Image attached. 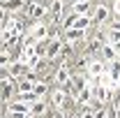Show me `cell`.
I'll list each match as a JSON object with an SVG mask.
<instances>
[{
	"instance_id": "1",
	"label": "cell",
	"mask_w": 120,
	"mask_h": 118,
	"mask_svg": "<svg viewBox=\"0 0 120 118\" xmlns=\"http://www.w3.org/2000/svg\"><path fill=\"white\" fill-rule=\"evenodd\" d=\"M26 32L32 35L37 42H39V39H49V23H44V21H35L32 26L26 28Z\"/></svg>"
},
{
	"instance_id": "2",
	"label": "cell",
	"mask_w": 120,
	"mask_h": 118,
	"mask_svg": "<svg viewBox=\"0 0 120 118\" xmlns=\"http://www.w3.org/2000/svg\"><path fill=\"white\" fill-rule=\"evenodd\" d=\"M86 32H88V30H79V28L62 30V39H65V44H76V42H86V39H88V37H86Z\"/></svg>"
},
{
	"instance_id": "3",
	"label": "cell",
	"mask_w": 120,
	"mask_h": 118,
	"mask_svg": "<svg viewBox=\"0 0 120 118\" xmlns=\"http://www.w3.org/2000/svg\"><path fill=\"white\" fill-rule=\"evenodd\" d=\"M46 111H49V104H46L44 97H37L30 102V114L35 118H46Z\"/></svg>"
},
{
	"instance_id": "4",
	"label": "cell",
	"mask_w": 120,
	"mask_h": 118,
	"mask_svg": "<svg viewBox=\"0 0 120 118\" xmlns=\"http://www.w3.org/2000/svg\"><path fill=\"white\" fill-rule=\"evenodd\" d=\"M92 23H97V26H104L106 21H109V7H106L104 2H99L95 9H92Z\"/></svg>"
},
{
	"instance_id": "5",
	"label": "cell",
	"mask_w": 120,
	"mask_h": 118,
	"mask_svg": "<svg viewBox=\"0 0 120 118\" xmlns=\"http://www.w3.org/2000/svg\"><path fill=\"white\" fill-rule=\"evenodd\" d=\"M99 58H104L106 63H113V60H120V51H118L113 44L104 42V46L99 49Z\"/></svg>"
},
{
	"instance_id": "6",
	"label": "cell",
	"mask_w": 120,
	"mask_h": 118,
	"mask_svg": "<svg viewBox=\"0 0 120 118\" xmlns=\"http://www.w3.org/2000/svg\"><path fill=\"white\" fill-rule=\"evenodd\" d=\"M51 102H53V106H56V109H62V106H65V102H67V90L62 88V86L53 88V90H51Z\"/></svg>"
},
{
	"instance_id": "7",
	"label": "cell",
	"mask_w": 120,
	"mask_h": 118,
	"mask_svg": "<svg viewBox=\"0 0 120 118\" xmlns=\"http://www.w3.org/2000/svg\"><path fill=\"white\" fill-rule=\"evenodd\" d=\"M56 81H58L60 86H67V83L72 81V72H69V67H67V65H62V67L56 70Z\"/></svg>"
},
{
	"instance_id": "8",
	"label": "cell",
	"mask_w": 120,
	"mask_h": 118,
	"mask_svg": "<svg viewBox=\"0 0 120 118\" xmlns=\"http://www.w3.org/2000/svg\"><path fill=\"white\" fill-rule=\"evenodd\" d=\"M12 95H14V83H12V76H2V102H7Z\"/></svg>"
},
{
	"instance_id": "9",
	"label": "cell",
	"mask_w": 120,
	"mask_h": 118,
	"mask_svg": "<svg viewBox=\"0 0 120 118\" xmlns=\"http://www.w3.org/2000/svg\"><path fill=\"white\" fill-rule=\"evenodd\" d=\"M72 12L74 14H88L90 12V0H74L72 2Z\"/></svg>"
},
{
	"instance_id": "10",
	"label": "cell",
	"mask_w": 120,
	"mask_h": 118,
	"mask_svg": "<svg viewBox=\"0 0 120 118\" xmlns=\"http://www.w3.org/2000/svg\"><path fill=\"white\" fill-rule=\"evenodd\" d=\"M32 93H35V97H46V95H49L51 90H49V86H46L44 81H37V83H35V90H32Z\"/></svg>"
},
{
	"instance_id": "11",
	"label": "cell",
	"mask_w": 120,
	"mask_h": 118,
	"mask_svg": "<svg viewBox=\"0 0 120 118\" xmlns=\"http://www.w3.org/2000/svg\"><path fill=\"white\" fill-rule=\"evenodd\" d=\"M113 12H116L118 19H120V0H113Z\"/></svg>"
},
{
	"instance_id": "12",
	"label": "cell",
	"mask_w": 120,
	"mask_h": 118,
	"mask_svg": "<svg viewBox=\"0 0 120 118\" xmlns=\"http://www.w3.org/2000/svg\"><path fill=\"white\" fill-rule=\"evenodd\" d=\"M111 28H116V30H120V19H116L113 23H111Z\"/></svg>"
},
{
	"instance_id": "13",
	"label": "cell",
	"mask_w": 120,
	"mask_h": 118,
	"mask_svg": "<svg viewBox=\"0 0 120 118\" xmlns=\"http://www.w3.org/2000/svg\"><path fill=\"white\" fill-rule=\"evenodd\" d=\"M2 2H5V0H2Z\"/></svg>"
},
{
	"instance_id": "14",
	"label": "cell",
	"mask_w": 120,
	"mask_h": 118,
	"mask_svg": "<svg viewBox=\"0 0 120 118\" xmlns=\"http://www.w3.org/2000/svg\"><path fill=\"white\" fill-rule=\"evenodd\" d=\"M72 2H74V0H72Z\"/></svg>"
}]
</instances>
